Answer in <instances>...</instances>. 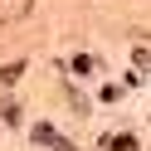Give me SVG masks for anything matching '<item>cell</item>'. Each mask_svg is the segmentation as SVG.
I'll return each instance as SVG.
<instances>
[{"label":"cell","mask_w":151,"mask_h":151,"mask_svg":"<svg viewBox=\"0 0 151 151\" xmlns=\"http://www.w3.org/2000/svg\"><path fill=\"white\" fill-rule=\"evenodd\" d=\"M34 141H44V146H54V151H78L68 137H59V132H54V127H44V122L34 127Z\"/></svg>","instance_id":"cell-1"},{"label":"cell","mask_w":151,"mask_h":151,"mask_svg":"<svg viewBox=\"0 0 151 151\" xmlns=\"http://www.w3.org/2000/svg\"><path fill=\"white\" fill-rule=\"evenodd\" d=\"M102 151H137V137H107Z\"/></svg>","instance_id":"cell-2"}]
</instances>
